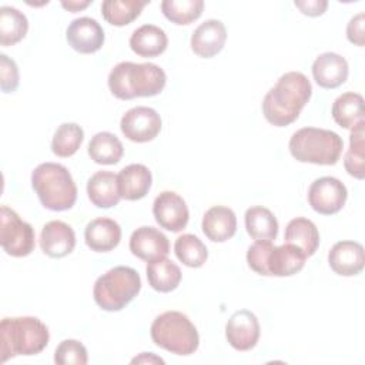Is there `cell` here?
Returning a JSON list of instances; mask_svg holds the SVG:
<instances>
[{
  "label": "cell",
  "mask_w": 365,
  "mask_h": 365,
  "mask_svg": "<svg viewBox=\"0 0 365 365\" xmlns=\"http://www.w3.org/2000/svg\"><path fill=\"white\" fill-rule=\"evenodd\" d=\"M311 94L312 86L308 77L299 71H288L265 94L262 114L275 127L289 125L299 117Z\"/></svg>",
  "instance_id": "1"
},
{
  "label": "cell",
  "mask_w": 365,
  "mask_h": 365,
  "mask_svg": "<svg viewBox=\"0 0 365 365\" xmlns=\"http://www.w3.org/2000/svg\"><path fill=\"white\" fill-rule=\"evenodd\" d=\"M108 88L120 100L135 97H154L160 94L167 83L164 70L154 63L121 61L108 74Z\"/></svg>",
  "instance_id": "2"
},
{
  "label": "cell",
  "mask_w": 365,
  "mask_h": 365,
  "mask_svg": "<svg viewBox=\"0 0 365 365\" xmlns=\"http://www.w3.org/2000/svg\"><path fill=\"white\" fill-rule=\"evenodd\" d=\"M50 332L36 317H6L0 322V362L40 354L48 344Z\"/></svg>",
  "instance_id": "3"
},
{
  "label": "cell",
  "mask_w": 365,
  "mask_h": 365,
  "mask_svg": "<svg viewBox=\"0 0 365 365\" xmlns=\"http://www.w3.org/2000/svg\"><path fill=\"white\" fill-rule=\"evenodd\" d=\"M31 187L41 205L51 211L70 210L77 200V187L70 171L57 163H41L31 173Z\"/></svg>",
  "instance_id": "4"
},
{
  "label": "cell",
  "mask_w": 365,
  "mask_h": 365,
  "mask_svg": "<svg viewBox=\"0 0 365 365\" xmlns=\"http://www.w3.org/2000/svg\"><path fill=\"white\" fill-rule=\"evenodd\" d=\"M307 261V255L292 244L275 247L271 241L255 240L247 251L248 267L265 277H291L299 272Z\"/></svg>",
  "instance_id": "5"
},
{
  "label": "cell",
  "mask_w": 365,
  "mask_h": 365,
  "mask_svg": "<svg viewBox=\"0 0 365 365\" xmlns=\"http://www.w3.org/2000/svg\"><path fill=\"white\" fill-rule=\"evenodd\" d=\"M288 148L299 163L334 165L341 157L344 141L335 131L304 127L291 135Z\"/></svg>",
  "instance_id": "6"
},
{
  "label": "cell",
  "mask_w": 365,
  "mask_h": 365,
  "mask_svg": "<svg viewBox=\"0 0 365 365\" xmlns=\"http://www.w3.org/2000/svg\"><path fill=\"white\" fill-rule=\"evenodd\" d=\"M150 335L157 346L181 356L194 354L200 345L195 325L180 311H165L157 315L151 324Z\"/></svg>",
  "instance_id": "7"
},
{
  "label": "cell",
  "mask_w": 365,
  "mask_h": 365,
  "mask_svg": "<svg viewBox=\"0 0 365 365\" xmlns=\"http://www.w3.org/2000/svg\"><path fill=\"white\" fill-rule=\"evenodd\" d=\"M141 289L140 274L125 265H118L100 275L93 288L96 304L108 312L121 311Z\"/></svg>",
  "instance_id": "8"
},
{
  "label": "cell",
  "mask_w": 365,
  "mask_h": 365,
  "mask_svg": "<svg viewBox=\"0 0 365 365\" xmlns=\"http://www.w3.org/2000/svg\"><path fill=\"white\" fill-rule=\"evenodd\" d=\"M0 244L7 255L16 258L27 257L36 245L34 228L7 205L0 208Z\"/></svg>",
  "instance_id": "9"
},
{
  "label": "cell",
  "mask_w": 365,
  "mask_h": 365,
  "mask_svg": "<svg viewBox=\"0 0 365 365\" xmlns=\"http://www.w3.org/2000/svg\"><path fill=\"white\" fill-rule=\"evenodd\" d=\"M160 114L145 106H137L124 113L120 128L124 137L133 143H147L154 140L161 131Z\"/></svg>",
  "instance_id": "10"
},
{
  "label": "cell",
  "mask_w": 365,
  "mask_h": 365,
  "mask_svg": "<svg viewBox=\"0 0 365 365\" xmlns=\"http://www.w3.org/2000/svg\"><path fill=\"white\" fill-rule=\"evenodd\" d=\"M348 197L346 187L335 177H321L308 188V202L314 211L322 215H332L342 210Z\"/></svg>",
  "instance_id": "11"
},
{
  "label": "cell",
  "mask_w": 365,
  "mask_h": 365,
  "mask_svg": "<svg viewBox=\"0 0 365 365\" xmlns=\"http://www.w3.org/2000/svg\"><path fill=\"white\" fill-rule=\"evenodd\" d=\"M153 214L157 224L171 232L184 230L190 218V211L184 198L174 191H163L155 197L153 202Z\"/></svg>",
  "instance_id": "12"
},
{
  "label": "cell",
  "mask_w": 365,
  "mask_h": 365,
  "mask_svg": "<svg viewBox=\"0 0 365 365\" xmlns=\"http://www.w3.org/2000/svg\"><path fill=\"white\" fill-rule=\"evenodd\" d=\"M225 338L237 351L252 349L259 339V322L248 309L235 311L225 325Z\"/></svg>",
  "instance_id": "13"
},
{
  "label": "cell",
  "mask_w": 365,
  "mask_h": 365,
  "mask_svg": "<svg viewBox=\"0 0 365 365\" xmlns=\"http://www.w3.org/2000/svg\"><path fill=\"white\" fill-rule=\"evenodd\" d=\"M66 40L73 50L81 54H91L103 47L104 30L97 20L91 17H78L68 24Z\"/></svg>",
  "instance_id": "14"
},
{
  "label": "cell",
  "mask_w": 365,
  "mask_h": 365,
  "mask_svg": "<svg viewBox=\"0 0 365 365\" xmlns=\"http://www.w3.org/2000/svg\"><path fill=\"white\" fill-rule=\"evenodd\" d=\"M130 251L137 258L151 262L164 258L170 252L168 238L157 228L143 225L130 237Z\"/></svg>",
  "instance_id": "15"
},
{
  "label": "cell",
  "mask_w": 365,
  "mask_h": 365,
  "mask_svg": "<svg viewBox=\"0 0 365 365\" xmlns=\"http://www.w3.org/2000/svg\"><path fill=\"white\" fill-rule=\"evenodd\" d=\"M331 269L341 277L358 275L365 265V251L356 241H338L328 252Z\"/></svg>",
  "instance_id": "16"
},
{
  "label": "cell",
  "mask_w": 365,
  "mask_h": 365,
  "mask_svg": "<svg viewBox=\"0 0 365 365\" xmlns=\"http://www.w3.org/2000/svg\"><path fill=\"white\" fill-rule=\"evenodd\" d=\"M40 247L50 258H63L71 254L76 247L74 230L64 221H48L41 230Z\"/></svg>",
  "instance_id": "17"
},
{
  "label": "cell",
  "mask_w": 365,
  "mask_h": 365,
  "mask_svg": "<svg viewBox=\"0 0 365 365\" xmlns=\"http://www.w3.org/2000/svg\"><path fill=\"white\" fill-rule=\"evenodd\" d=\"M227 40V29L222 21L217 19H208L201 23L191 36V50L202 58H211L217 56Z\"/></svg>",
  "instance_id": "18"
},
{
  "label": "cell",
  "mask_w": 365,
  "mask_h": 365,
  "mask_svg": "<svg viewBox=\"0 0 365 365\" xmlns=\"http://www.w3.org/2000/svg\"><path fill=\"white\" fill-rule=\"evenodd\" d=\"M348 61L332 51L319 54L312 63V77L322 88H336L348 78Z\"/></svg>",
  "instance_id": "19"
},
{
  "label": "cell",
  "mask_w": 365,
  "mask_h": 365,
  "mask_svg": "<svg viewBox=\"0 0 365 365\" xmlns=\"http://www.w3.org/2000/svg\"><path fill=\"white\" fill-rule=\"evenodd\" d=\"M121 240V227L117 221L98 217L91 220L84 230V241L91 251L108 252L114 250Z\"/></svg>",
  "instance_id": "20"
},
{
  "label": "cell",
  "mask_w": 365,
  "mask_h": 365,
  "mask_svg": "<svg viewBox=\"0 0 365 365\" xmlns=\"http://www.w3.org/2000/svg\"><path fill=\"white\" fill-rule=\"evenodd\" d=\"M153 182V175L144 164H130L117 174L118 194L127 201L144 198Z\"/></svg>",
  "instance_id": "21"
},
{
  "label": "cell",
  "mask_w": 365,
  "mask_h": 365,
  "mask_svg": "<svg viewBox=\"0 0 365 365\" xmlns=\"http://www.w3.org/2000/svg\"><path fill=\"white\" fill-rule=\"evenodd\" d=\"M202 232L214 242H224L237 232L235 212L224 205H214L205 211L201 222Z\"/></svg>",
  "instance_id": "22"
},
{
  "label": "cell",
  "mask_w": 365,
  "mask_h": 365,
  "mask_svg": "<svg viewBox=\"0 0 365 365\" xmlns=\"http://www.w3.org/2000/svg\"><path fill=\"white\" fill-rule=\"evenodd\" d=\"M168 37L163 29L154 24H143L130 37V48L140 57H157L165 51Z\"/></svg>",
  "instance_id": "23"
},
{
  "label": "cell",
  "mask_w": 365,
  "mask_h": 365,
  "mask_svg": "<svg viewBox=\"0 0 365 365\" xmlns=\"http://www.w3.org/2000/svg\"><path fill=\"white\" fill-rule=\"evenodd\" d=\"M87 194L93 205L98 208L115 207L120 201L117 175L111 171H97L87 181Z\"/></svg>",
  "instance_id": "24"
},
{
  "label": "cell",
  "mask_w": 365,
  "mask_h": 365,
  "mask_svg": "<svg viewBox=\"0 0 365 365\" xmlns=\"http://www.w3.org/2000/svg\"><path fill=\"white\" fill-rule=\"evenodd\" d=\"M285 242L299 248L307 258L314 255L319 247V231L317 225L305 218L297 217L291 220L285 228Z\"/></svg>",
  "instance_id": "25"
},
{
  "label": "cell",
  "mask_w": 365,
  "mask_h": 365,
  "mask_svg": "<svg viewBox=\"0 0 365 365\" xmlns=\"http://www.w3.org/2000/svg\"><path fill=\"white\" fill-rule=\"evenodd\" d=\"M145 272L150 287L158 292L174 291L180 285L182 277L180 267L167 257L147 262Z\"/></svg>",
  "instance_id": "26"
},
{
  "label": "cell",
  "mask_w": 365,
  "mask_h": 365,
  "mask_svg": "<svg viewBox=\"0 0 365 365\" xmlns=\"http://www.w3.org/2000/svg\"><path fill=\"white\" fill-rule=\"evenodd\" d=\"M332 117L335 123L346 130H352L364 118V98L361 94L348 91L335 98L332 104Z\"/></svg>",
  "instance_id": "27"
},
{
  "label": "cell",
  "mask_w": 365,
  "mask_h": 365,
  "mask_svg": "<svg viewBox=\"0 0 365 365\" xmlns=\"http://www.w3.org/2000/svg\"><path fill=\"white\" fill-rule=\"evenodd\" d=\"M87 151L94 163L101 165H113L121 160L124 147L115 134L100 131L91 137Z\"/></svg>",
  "instance_id": "28"
},
{
  "label": "cell",
  "mask_w": 365,
  "mask_h": 365,
  "mask_svg": "<svg viewBox=\"0 0 365 365\" xmlns=\"http://www.w3.org/2000/svg\"><path fill=\"white\" fill-rule=\"evenodd\" d=\"M245 228L254 240H275L278 234V221L265 207L254 205L245 211Z\"/></svg>",
  "instance_id": "29"
},
{
  "label": "cell",
  "mask_w": 365,
  "mask_h": 365,
  "mask_svg": "<svg viewBox=\"0 0 365 365\" xmlns=\"http://www.w3.org/2000/svg\"><path fill=\"white\" fill-rule=\"evenodd\" d=\"M29 30L27 17L16 7H0V44L7 47L23 40Z\"/></svg>",
  "instance_id": "30"
},
{
  "label": "cell",
  "mask_w": 365,
  "mask_h": 365,
  "mask_svg": "<svg viewBox=\"0 0 365 365\" xmlns=\"http://www.w3.org/2000/svg\"><path fill=\"white\" fill-rule=\"evenodd\" d=\"M365 121L358 123L349 135V148L344 157V167L349 175L356 180H364L365 177Z\"/></svg>",
  "instance_id": "31"
},
{
  "label": "cell",
  "mask_w": 365,
  "mask_h": 365,
  "mask_svg": "<svg viewBox=\"0 0 365 365\" xmlns=\"http://www.w3.org/2000/svg\"><path fill=\"white\" fill-rule=\"evenodd\" d=\"M148 1L138 0H106L101 3V14L111 26H127L135 20Z\"/></svg>",
  "instance_id": "32"
},
{
  "label": "cell",
  "mask_w": 365,
  "mask_h": 365,
  "mask_svg": "<svg viewBox=\"0 0 365 365\" xmlns=\"http://www.w3.org/2000/svg\"><path fill=\"white\" fill-rule=\"evenodd\" d=\"M83 140H84V131L78 124L63 123L54 131V135L51 140V151L57 157H63V158L71 157L78 151Z\"/></svg>",
  "instance_id": "33"
},
{
  "label": "cell",
  "mask_w": 365,
  "mask_h": 365,
  "mask_svg": "<svg viewBox=\"0 0 365 365\" xmlns=\"http://www.w3.org/2000/svg\"><path fill=\"white\" fill-rule=\"evenodd\" d=\"M174 252L177 258L190 268H200L208 258L205 244L194 234H182L175 240Z\"/></svg>",
  "instance_id": "34"
},
{
  "label": "cell",
  "mask_w": 365,
  "mask_h": 365,
  "mask_svg": "<svg viewBox=\"0 0 365 365\" xmlns=\"http://www.w3.org/2000/svg\"><path fill=\"white\" fill-rule=\"evenodd\" d=\"M204 9L202 0H164L161 11L171 23L182 26L195 21Z\"/></svg>",
  "instance_id": "35"
},
{
  "label": "cell",
  "mask_w": 365,
  "mask_h": 365,
  "mask_svg": "<svg viewBox=\"0 0 365 365\" xmlns=\"http://www.w3.org/2000/svg\"><path fill=\"white\" fill-rule=\"evenodd\" d=\"M54 362L58 365H86L88 362V354L80 341L64 339L54 351Z\"/></svg>",
  "instance_id": "36"
},
{
  "label": "cell",
  "mask_w": 365,
  "mask_h": 365,
  "mask_svg": "<svg viewBox=\"0 0 365 365\" xmlns=\"http://www.w3.org/2000/svg\"><path fill=\"white\" fill-rule=\"evenodd\" d=\"M20 83L19 67L13 58L6 54H0V86L3 93H13Z\"/></svg>",
  "instance_id": "37"
},
{
  "label": "cell",
  "mask_w": 365,
  "mask_h": 365,
  "mask_svg": "<svg viewBox=\"0 0 365 365\" xmlns=\"http://www.w3.org/2000/svg\"><path fill=\"white\" fill-rule=\"evenodd\" d=\"M364 23H365V14L361 11L355 14L348 26H346V38L355 44L362 47L365 44V34H364Z\"/></svg>",
  "instance_id": "38"
},
{
  "label": "cell",
  "mask_w": 365,
  "mask_h": 365,
  "mask_svg": "<svg viewBox=\"0 0 365 365\" xmlns=\"http://www.w3.org/2000/svg\"><path fill=\"white\" fill-rule=\"evenodd\" d=\"M294 4L301 10L302 14L309 17H317L324 14L328 7L327 0H295Z\"/></svg>",
  "instance_id": "39"
},
{
  "label": "cell",
  "mask_w": 365,
  "mask_h": 365,
  "mask_svg": "<svg viewBox=\"0 0 365 365\" xmlns=\"http://www.w3.org/2000/svg\"><path fill=\"white\" fill-rule=\"evenodd\" d=\"M131 364H164V359L153 352H141L138 356L131 359Z\"/></svg>",
  "instance_id": "40"
},
{
  "label": "cell",
  "mask_w": 365,
  "mask_h": 365,
  "mask_svg": "<svg viewBox=\"0 0 365 365\" xmlns=\"http://www.w3.org/2000/svg\"><path fill=\"white\" fill-rule=\"evenodd\" d=\"M90 4H91V1H90V0H84V1H76V0L61 1V6H63L66 10L71 11V13H77V11H80V10L86 9V7H87V6H90Z\"/></svg>",
  "instance_id": "41"
}]
</instances>
